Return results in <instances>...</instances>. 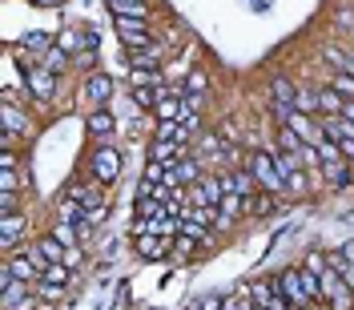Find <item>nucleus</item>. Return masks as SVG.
<instances>
[{"label": "nucleus", "instance_id": "nucleus-32", "mask_svg": "<svg viewBox=\"0 0 354 310\" xmlns=\"http://www.w3.org/2000/svg\"><path fill=\"white\" fill-rule=\"evenodd\" d=\"M318 157H322V165H334V161H346L334 137H326V141H318Z\"/></svg>", "mask_w": 354, "mask_h": 310}, {"label": "nucleus", "instance_id": "nucleus-33", "mask_svg": "<svg viewBox=\"0 0 354 310\" xmlns=\"http://www.w3.org/2000/svg\"><path fill=\"white\" fill-rule=\"evenodd\" d=\"M310 190V170H294L286 177V194H306Z\"/></svg>", "mask_w": 354, "mask_h": 310}, {"label": "nucleus", "instance_id": "nucleus-24", "mask_svg": "<svg viewBox=\"0 0 354 310\" xmlns=\"http://www.w3.org/2000/svg\"><path fill=\"white\" fill-rule=\"evenodd\" d=\"M161 65V44H145V48H133V69H157Z\"/></svg>", "mask_w": 354, "mask_h": 310}, {"label": "nucleus", "instance_id": "nucleus-15", "mask_svg": "<svg viewBox=\"0 0 354 310\" xmlns=\"http://www.w3.org/2000/svg\"><path fill=\"white\" fill-rule=\"evenodd\" d=\"M322 181H326L330 190H342V185H351V181H354V165H351V161H334V165H322Z\"/></svg>", "mask_w": 354, "mask_h": 310}, {"label": "nucleus", "instance_id": "nucleus-43", "mask_svg": "<svg viewBox=\"0 0 354 310\" xmlns=\"http://www.w3.org/2000/svg\"><path fill=\"white\" fill-rule=\"evenodd\" d=\"M326 262H330V258H322V254H310V258H306V270L322 274V270H326Z\"/></svg>", "mask_w": 354, "mask_h": 310}, {"label": "nucleus", "instance_id": "nucleus-23", "mask_svg": "<svg viewBox=\"0 0 354 310\" xmlns=\"http://www.w3.org/2000/svg\"><path fill=\"white\" fill-rule=\"evenodd\" d=\"M37 254H41L44 262H65V258H68V246L57 242V238H41V242H37Z\"/></svg>", "mask_w": 354, "mask_h": 310}, {"label": "nucleus", "instance_id": "nucleus-35", "mask_svg": "<svg viewBox=\"0 0 354 310\" xmlns=\"http://www.w3.org/2000/svg\"><path fill=\"white\" fill-rule=\"evenodd\" d=\"M113 12H129V17H145V0H109Z\"/></svg>", "mask_w": 354, "mask_h": 310}, {"label": "nucleus", "instance_id": "nucleus-1", "mask_svg": "<svg viewBox=\"0 0 354 310\" xmlns=\"http://www.w3.org/2000/svg\"><path fill=\"white\" fill-rule=\"evenodd\" d=\"M318 278H322V302H330V310H354V286L330 262H326V270Z\"/></svg>", "mask_w": 354, "mask_h": 310}, {"label": "nucleus", "instance_id": "nucleus-49", "mask_svg": "<svg viewBox=\"0 0 354 310\" xmlns=\"http://www.w3.org/2000/svg\"><path fill=\"white\" fill-rule=\"evenodd\" d=\"M189 310H201V307H198V302H189Z\"/></svg>", "mask_w": 354, "mask_h": 310}, {"label": "nucleus", "instance_id": "nucleus-47", "mask_svg": "<svg viewBox=\"0 0 354 310\" xmlns=\"http://www.w3.org/2000/svg\"><path fill=\"white\" fill-rule=\"evenodd\" d=\"M342 117H346V121H354V101H346V109H342Z\"/></svg>", "mask_w": 354, "mask_h": 310}, {"label": "nucleus", "instance_id": "nucleus-37", "mask_svg": "<svg viewBox=\"0 0 354 310\" xmlns=\"http://www.w3.org/2000/svg\"><path fill=\"white\" fill-rule=\"evenodd\" d=\"M330 89H338V93H342L346 101H354V77H351V73H334Z\"/></svg>", "mask_w": 354, "mask_h": 310}, {"label": "nucleus", "instance_id": "nucleus-18", "mask_svg": "<svg viewBox=\"0 0 354 310\" xmlns=\"http://www.w3.org/2000/svg\"><path fill=\"white\" fill-rule=\"evenodd\" d=\"M149 161H161V165H177V161H181V141H161V137H157L153 149H149Z\"/></svg>", "mask_w": 354, "mask_h": 310}, {"label": "nucleus", "instance_id": "nucleus-34", "mask_svg": "<svg viewBox=\"0 0 354 310\" xmlns=\"http://www.w3.org/2000/svg\"><path fill=\"white\" fill-rule=\"evenodd\" d=\"M81 44L88 48V33H85V37H81V28H65V33H61V48H68V53H77Z\"/></svg>", "mask_w": 354, "mask_h": 310}, {"label": "nucleus", "instance_id": "nucleus-29", "mask_svg": "<svg viewBox=\"0 0 354 310\" xmlns=\"http://www.w3.org/2000/svg\"><path fill=\"white\" fill-rule=\"evenodd\" d=\"M21 48L24 53H32V57H37V53H48V48H53V37H48V33H28V37H24L21 41Z\"/></svg>", "mask_w": 354, "mask_h": 310}, {"label": "nucleus", "instance_id": "nucleus-8", "mask_svg": "<svg viewBox=\"0 0 354 310\" xmlns=\"http://www.w3.org/2000/svg\"><path fill=\"white\" fill-rule=\"evenodd\" d=\"M24 89H28L37 101H48V97L57 93V73H53V69H44V65L28 69V73H24Z\"/></svg>", "mask_w": 354, "mask_h": 310}, {"label": "nucleus", "instance_id": "nucleus-9", "mask_svg": "<svg viewBox=\"0 0 354 310\" xmlns=\"http://www.w3.org/2000/svg\"><path fill=\"white\" fill-rule=\"evenodd\" d=\"M282 125H290V129L298 133L306 145H318V141H326V129H322V121H314L310 113H298V109H294L286 121H282Z\"/></svg>", "mask_w": 354, "mask_h": 310}, {"label": "nucleus", "instance_id": "nucleus-7", "mask_svg": "<svg viewBox=\"0 0 354 310\" xmlns=\"http://www.w3.org/2000/svg\"><path fill=\"white\" fill-rule=\"evenodd\" d=\"M88 165H93V177H97L101 185H109L113 177L121 174V154H117L113 145H101V149H93V161H88Z\"/></svg>", "mask_w": 354, "mask_h": 310}, {"label": "nucleus", "instance_id": "nucleus-6", "mask_svg": "<svg viewBox=\"0 0 354 310\" xmlns=\"http://www.w3.org/2000/svg\"><path fill=\"white\" fill-rule=\"evenodd\" d=\"M0 121H4V129H8V133H21V137H28V133H32L28 113L17 105V93H8V89H4V101H0Z\"/></svg>", "mask_w": 354, "mask_h": 310}, {"label": "nucleus", "instance_id": "nucleus-17", "mask_svg": "<svg viewBox=\"0 0 354 310\" xmlns=\"http://www.w3.org/2000/svg\"><path fill=\"white\" fill-rule=\"evenodd\" d=\"M198 133H201V117L194 109H185V105H181V117H177V141H181V145H189Z\"/></svg>", "mask_w": 354, "mask_h": 310}, {"label": "nucleus", "instance_id": "nucleus-12", "mask_svg": "<svg viewBox=\"0 0 354 310\" xmlns=\"http://www.w3.org/2000/svg\"><path fill=\"white\" fill-rule=\"evenodd\" d=\"M68 201H77V206H85V210H105V194H101L97 185H85V181H73V185H68Z\"/></svg>", "mask_w": 354, "mask_h": 310}, {"label": "nucleus", "instance_id": "nucleus-38", "mask_svg": "<svg viewBox=\"0 0 354 310\" xmlns=\"http://www.w3.org/2000/svg\"><path fill=\"white\" fill-rule=\"evenodd\" d=\"M225 310H254L250 290H245V294H225Z\"/></svg>", "mask_w": 354, "mask_h": 310}, {"label": "nucleus", "instance_id": "nucleus-48", "mask_svg": "<svg viewBox=\"0 0 354 310\" xmlns=\"http://www.w3.org/2000/svg\"><path fill=\"white\" fill-rule=\"evenodd\" d=\"M32 4H61V0H32Z\"/></svg>", "mask_w": 354, "mask_h": 310}, {"label": "nucleus", "instance_id": "nucleus-40", "mask_svg": "<svg viewBox=\"0 0 354 310\" xmlns=\"http://www.w3.org/2000/svg\"><path fill=\"white\" fill-rule=\"evenodd\" d=\"M334 28H338V33H346V28H351V33H354V8H338V12H334Z\"/></svg>", "mask_w": 354, "mask_h": 310}, {"label": "nucleus", "instance_id": "nucleus-30", "mask_svg": "<svg viewBox=\"0 0 354 310\" xmlns=\"http://www.w3.org/2000/svg\"><path fill=\"white\" fill-rule=\"evenodd\" d=\"M41 65H44V69H53V73H61V69L68 65V48H61V44H53V48H48V53L41 57Z\"/></svg>", "mask_w": 354, "mask_h": 310}, {"label": "nucleus", "instance_id": "nucleus-20", "mask_svg": "<svg viewBox=\"0 0 354 310\" xmlns=\"http://www.w3.org/2000/svg\"><path fill=\"white\" fill-rule=\"evenodd\" d=\"M318 109L326 113V117H342V109H346V97H342L338 89H318Z\"/></svg>", "mask_w": 354, "mask_h": 310}, {"label": "nucleus", "instance_id": "nucleus-5", "mask_svg": "<svg viewBox=\"0 0 354 310\" xmlns=\"http://www.w3.org/2000/svg\"><path fill=\"white\" fill-rule=\"evenodd\" d=\"M274 286H278L282 294H286V298H290V307H294V310H310L314 302H318V298H310L306 286H302V270H282Z\"/></svg>", "mask_w": 354, "mask_h": 310}, {"label": "nucleus", "instance_id": "nucleus-4", "mask_svg": "<svg viewBox=\"0 0 354 310\" xmlns=\"http://www.w3.org/2000/svg\"><path fill=\"white\" fill-rule=\"evenodd\" d=\"M185 198H189V206H221V198H225L221 170L218 174H201L198 185H185Z\"/></svg>", "mask_w": 354, "mask_h": 310}, {"label": "nucleus", "instance_id": "nucleus-27", "mask_svg": "<svg viewBox=\"0 0 354 310\" xmlns=\"http://www.w3.org/2000/svg\"><path fill=\"white\" fill-rule=\"evenodd\" d=\"M88 133H93V137H109L113 133V113H105V109H97V113H88Z\"/></svg>", "mask_w": 354, "mask_h": 310}, {"label": "nucleus", "instance_id": "nucleus-42", "mask_svg": "<svg viewBox=\"0 0 354 310\" xmlns=\"http://www.w3.org/2000/svg\"><path fill=\"white\" fill-rule=\"evenodd\" d=\"M157 137L161 141H177V121H157Z\"/></svg>", "mask_w": 354, "mask_h": 310}, {"label": "nucleus", "instance_id": "nucleus-14", "mask_svg": "<svg viewBox=\"0 0 354 310\" xmlns=\"http://www.w3.org/2000/svg\"><path fill=\"white\" fill-rule=\"evenodd\" d=\"M81 97H88L93 105H105V101L113 97V81L105 77V73H93V77L85 81V89H81Z\"/></svg>", "mask_w": 354, "mask_h": 310}, {"label": "nucleus", "instance_id": "nucleus-46", "mask_svg": "<svg viewBox=\"0 0 354 310\" xmlns=\"http://www.w3.org/2000/svg\"><path fill=\"white\" fill-rule=\"evenodd\" d=\"M17 137H21V133H0V149H12V145H17Z\"/></svg>", "mask_w": 354, "mask_h": 310}, {"label": "nucleus", "instance_id": "nucleus-41", "mask_svg": "<svg viewBox=\"0 0 354 310\" xmlns=\"http://www.w3.org/2000/svg\"><path fill=\"white\" fill-rule=\"evenodd\" d=\"M0 194H17V170H0Z\"/></svg>", "mask_w": 354, "mask_h": 310}, {"label": "nucleus", "instance_id": "nucleus-28", "mask_svg": "<svg viewBox=\"0 0 354 310\" xmlns=\"http://www.w3.org/2000/svg\"><path fill=\"white\" fill-rule=\"evenodd\" d=\"M68 270H73V266H65V262H48L41 270V282H48V286H65V282H68Z\"/></svg>", "mask_w": 354, "mask_h": 310}, {"label": "nucleus", "instance_id": "nucleus-39", "mask_svg": "<svg viewBox=\"0 0 354 310\" xmlns=\"http://www.w3.org/2000/svg\"><path fill=\"white\" fill-rule=\"evenodd\" d=\"M53 238H57V242H65L68 250H73V246H77V234H73V221H61V226L53 230Z\"/></svg>", "mask_w": 354, "mask_h": 310}, {"label": "nucleus", "instance_id": "nucleus-26", "mask_svg": "<svg viewBox=\"0 0 354 310\" xmlns=\"http://www.w3.org/2000/svg\"><path fill=\"white\" fill-rule=\"evenodd\" d=\"M157 214H169V210H165V198L141 194V198H137V218H157Z\"/></svg>", "mask_w": 354, "mask_h": 310}, {"label": "nucleus", "instance_id": "nucleus-19", "mask_svg": "<svg viewBox=\"0 0 354 310\" xmlns=\"http://www.w3.org/2000/svg\"><path fill=\"white\" fill-rule=\"evenodd\" d=\"M24 294H32V290H28V282L4 270V310H12V307H17V302L24 298Z\"/></svg>", "mask_w": 354, "mask_h": 310}, {"label": "nucleus", "instance_id": "nucleus-2", "mask_svg": "<svg viewBox=\"0 0 354 310\" xmlns=\"http://www.w3.org/2000/svg\"><path fill=\"white\" fill-rule=\"evenodd\" d=\"M245 165L254 170V177H258V185H262L266 194H274V198H282V194H286V177H282V170H278L274 154H262V149H258Z\"/></svg>", "mask_w": 354, "mask_h": 310}, {"label": "nucleus", "instance_id": "nucleus-16", "mask_svg": "<svg viewBox=\"0 0 354 310\" xmlns=\"http://www.w3.org/2000/svg\"><path fill=\"white\" fill-rule=\"evenodd\" d=\"M24 230H28V221H24L21 214H4V218H0V242H4V250H12V242L21 238Z\"/></svg>", "mask_w": 354, "mask_h": 310}, {"label": "nucleus", "instance_id": "nucleus-44", "mask_svg": "<svg viewBox=\"0 0 354 310\" xmlns=\"http://www.w3.org/2000/svg\"><path fill=\"white\" fill-rule=\"evenodd\" d=\"M0 210L4 214H17V194H0Z\"/></svg>", "mask_w": 354, "mask_h": 310}, {"label": "nucleus", "instance_id": "nucleus-36", "mask_svg": "<svg viewBox=\"0 0 354 310\" xmlns=\"http://www.w3.org/2000/svg\"><path fill=\"white\" fill-rule=\"evenodd\" d=\"M205 89H209V77H205L201 69H194V73L185 77V89H181V93H205Z\"/></svg>", "mask_w": 354, "mask_h": 310}, {"label": "nucleus", "instance_id": "nucleus-31", "mask_svg": "<svg viewBox=\"0 0 354 310\" xmlns=\"http://www.w3.org/2000/svg\"><path fill=\"white\" fill-rule=\"evenodd\" d=\"M294 109L310 113V117H314V113H322V109H318V89H302V93L294 97Z\"/></svg>", "mask_w": 354, "mask_h": 310}, {"label": "nucleus", "instance_id": "nucleus-21", "mask_svg": "<svg viewBox=\"0 0 354 310\" xmlns=\"http://www.w3.org/2000/svg\"><path fill=\"white\" fill-rule=\"evenodd\" d=\"M181 117V93L161 89V101H157V121H177Z\"/></svg>", "mask_w": 354, "mask_h": 310}, {"label": "nucleus", "instance_id": "nucleus-11", "mask_svg": "<svg viewBox=\"0 0 354 310\" xmlns=\"http://www.w3.org/2000/svg\"><path fill=\"white\" fill-rule=\"evenodd\" d=\"M270 97H274V113L286 121L290 113H294V97H298V89H294V81H286V77H274V81H270Z\"/></svg>", "mask_w": 354, "mask_h": 310}, {"label": "nucleus", "instance_id": "nucleus-13", "mask_svg": "<svg viewBox=\"0 0 354 310\" xmlns=\"http://www.w3.org/2000/svg\"><path fill=\"white\" fill-rule=\"evenodd\" d=\"M133 242H137V254L141 258H165V250H169V238L165 234H133Z\"/></svg>", "mask_w": 354, "mask_h": 310}, {"label": "nucleus", "instance_id": "nucleus-3", "mask_svg": "<svg viewBox=\"0 0 354 310\" xmlns=\"http://www.w3.org/2000/svg\"><path fill=\"white\" fill-rule=\"evenodd\" d=\"M113 28H117V37H121V44L125 48H145V44H153V37H149V24H145V17H129V12H113Z\"/></svg>", "mask_w": 354, "mask_h": 310}, {"label": "nucleus", "instance_id": "nucleus-10", "mask_svg": "<svg viewBox=\"0 0 354 310\" xmlns=\"http://www.w3.org/2000/svg\"><path fill=\"white\" fill-rule=\"evenodd\" d=\"M201 181V161L198 157H181L177 165H169V177H165V185H174V190H181V185H198Z\"/></svg>", "mask_w": 354, "mask_h": 310}, {"label": "nucleus", "instance_id": "nucleus-25", "mask_svg": "<svg viewBox=\"0 0 354 310\" xmlns=\"http://www.w3.org/2000/svg\"><path fill=\"white\" fill-rule=\"evenodd\" d=\"M129 81H133V89H165L161 85V69H133Z\"/></svg>", "mask_w": 354, "mask_h": 310}, {"label": "nucleus", "instance_id": "nucleus-22", "mask_svg": "<svg viewBox=\"0 0 354 310\" xmlns=\"http://www.w3.org/2000/svg\"><path fill=\"white\" fill-rule=\"evenodd\" d=\"M234 174V194H242V198H254L258 194V177L250 165H238V170H230Z\"/></svg>", "mask_w": 354, "mask_h": 310}, {"label": "nucleus", "instance_id": "nucleus-45", "mask_svg": "<svg viewBox=\"0 0 354 310\" xmlns=\"http://www.w3.org/2000/svg\"><path fill=\"white\" fill-rule=\"evenodd\" d=\"M221 137H225V141H238L242 133H238V125H234V121H225V125H221Z\"/></svg>", "mask_w": 354, "mask_h": 310}]
</instances>
